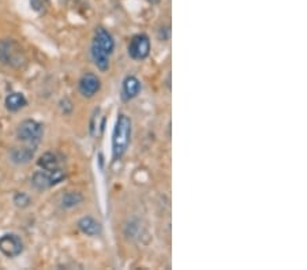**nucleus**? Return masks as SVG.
<instances>
[{
  "mask_svg": "<svg viewBox=\"0 0 307 270\" xmlns=\"http://www.w3.org/2000/svg\"><path fill=\"white\" fill-rule=\"evenodd\" d=\"M115 40L110 31L104 27H97L94 31L90 55L93 63L103 73L110 70V56L114 53Z\"/></svg>",
  "mask_w": 307,
  "mask_h": 270,
  "instance_id": "f257e3e1",
  "label": "nucleus"
},
{
  "mask_svg": "<svg viewBox=\"0 0 307 270\" xmlns=\"http://www.w3.org/2000/svg\"><path fill=\"white\" fill-rule=\"evenodd\" d=\"M131 119L127 115L120 114L115 124L114 134H112V156L114 160H120L124 153L127 152L128 145L131 141Z\"/></svg>",
  "mask_w": 307,
  "mask_h": 270,
  "instance_id": "f03ea898",
  "label": "nucleus"
},
{
  "mask_svg": "<svg viewBox=\"0 0 307 270\" xmlns=\"http://www.w3.org/2000/svg\"><path fill=\"white\" fill-rule=\"evenodd\" d=\"M0 63L13 69H21L26 64V55L21 47L13 39H6L0 41Z\"/></svg>",
  "mask_w": 307,
  "mask_h": 270,
  "instance_id": "7ed1b4c3",
  "label": "nucleus"
},
{
  "mask_svg": "<svg viewBox=\"0 0 307 270\" xmlns=\"http://www.w3.org/2000/svg\"><path fill=\"white\" fill-rule=\"evenodd\" d=\"M44 135V128L43 124L31 119L23 120L17 130L18 140L23 142V144L29 145V146H37L40 144V141L43 140Z\"/></svg>",
  "mask_w": 307,
  "mask_h": 270,
  "instance_id": "20e7f679",
  "label": "nucleus"
},
{
  "mask_svg": "<svg viewBox=\"0 0 307 270\" xmlns=\"http://www.w3.org/2000/svg\"><path fill=\"white\" fill-rule=\"evenodd\" d=\"M66 178V172L61 168H56L53 171H37L31 178V183L37 190H47L55 184L60 183L63 179Z\"/></svg>",
  "mask_w": 307,
  "mask_h": 270,
  "instance_id": "39448f33",
  "label": "nucleus"
},
{
  "mask_svg": "<svg viewBox=\"0 0 307 270\" xmlns=\"http://www.w3.org/2000/svg\"><path fill=\"white\" fill-rule=\"evenodd\" d=\"M150 53V40L145 33L135 35L128 44V55L134 60H145Z\"/></svg>",
  "mask_w": 307,
  "mask_h": 270,
  "instance_id": "423d86ee",
  "label": "nucleus"
},
{
  "mask_svg": "<svg viewBox=\"0 0 307 270\" xmlns=\"http://www.w3.org/2000/svg\"><path fill=\"white\" fill-rule=\"evenodd\" d=\"M23 243L21 238L14 233H7L0 238V251L7 258H15L22 253Z\"/></svg>",
  "mask_w": 307,
  "mask_h": 270,
  "instance_id": "0eeeda50",
  "label": "nucleus"
},
{
  "mask_svg": "<svg viewBox=\"0 0 307 270\" xmlns=\"http://www.w3.org/2000/svg\"><path fill=\"white\" fill-rule=\"evenodd\" d=\"M78 89L84 97H93L101 89L100 78L93 73H86L79 79Z\"/></svg>",
  "mask_w": 307,
  "mask_h": 270,
  "instance_id": "6e6552de",
  "label": "nucleus"
},
{
  "mask_svg": "<svg viewBox=\"0 0 307 270\" xmlns=\"http://www.w3.org/2000/svg\"><path fill=\"white\" fill-rule=\"evenodd\" d=\"M141 92V81L134 75H127L122 85V94L124 100H131Z\"/></svg>",
  "mask_w": 307,
  "mask_h": 270,
  "instance_id": "1a4fd4ad",
  "label": "nucleus"
},
{
  "mask_svg": "<svg viewBox=\"0 0 307 270\" xmlns=\"http://www.w3.org/2000/svg\"><path fill=\"white\" fill-rule=\"evenodd\" d=\"M35 156V146H23V148H14L10 153L11 161L18 165H25L30 161Z\"/></svg>",
  "mask_w": 307,
  "mask_h": 270,
  "instance_id": "9d476101",
  "label": "nucleus"
},
{
  "mask_svg": "<svg viewBox=\"0 0 307 270\" xmlns=\"http://www.w3.org/2000/svg\"><path fill=\"white\" fill-rule=\"evenodd\" d=\"M78 228L79 231L88 236L100 235L101 231H103V227H101L100 222L97 221V220H94L93 217H90V216L81 218L78 221Z\"/></svg>",
  "mask_w": 307,
  "mask_h": 270,
  "instance_id": "9b49d317",
  "label": "nucleus"
},
{
  "mask_svg": "<svg viewBox=\"0 0 307 270\" xmlns=\"http://www.w3.org/2000/svg\"><path fill=\"white\" fill-rule=\"evenodd\" d=\"M26 98L22 93H10L9 96L6 97V108L11 111V112H17L21 108H23L26 105Z\"/></svg>",
  "mask_w": 307,
  "mask_h": 270,
  "instance_id": "f8f14e48",
  "label": "nucleus"
},
{
  "mask_svg": "<svg viewBox=\"0 0 307 270\" xmlns=\"http://www.w3.org/2000/svg\"><path fill=\"white\" fill-rule=\"evenodd\" d=\"M39 166L41 170L45 171H53L56 170V168H60V161H59V158L55 153H44L43 156L40 157L39 160Z\"/></svg>",
  "mask_w": 307,
  "mask_h": 270,
  "instance_id": "ddd939ff",
  "label": "nucleus"
},
{
  "mask_svg": "<svg viewBox=\"0 0 307 270\" xmlns=\"http://www.w3.org/2000/svg\"><path fill=\"white\" fill-rule=\"evenodd\" d=\"M82 200H84V196L81 195L79 192L69 191L63 195V198H61V205H63V208L70 209V208H74V206L79 205Z\"/></svg>",
  "mask_w": 307,
  "mask_h": 270,
  "instance_id": "4468645a",
  "label": "nucleus"
},
{
  "mask_svg": "<svg viewBox=\"0 0 307 270\" xmlns=\"http://www.w3.org/2000/svg\"><path fill=\"white\" fill-rule=\"evenodd\" d=\"M14 204L18 206V208H26L30 204V198L23 194V192H18L17 195L14 196Z\"/></svg>",
  "mask_w": 307,
  "mask_h": 270,
  "instance_id": "2eb2a0df",
  "label": "nucleus"
},
{
  "mask_svg": "<svg viewBox=\"0 0 307 270\" xmlns=\"http://www.w3.org/2000/svg\"><path fill=\"white\" fill-rule=\"evenodd\" d=\"M148 2H149V3H152V5H156V3H158L160 0H148Z\"/></svg>",
  "mask_w": 307,
  "mask_h": 270,
  "instance_id": "dca6fc26",
  "label": "nucleus"
}]
</instances>
